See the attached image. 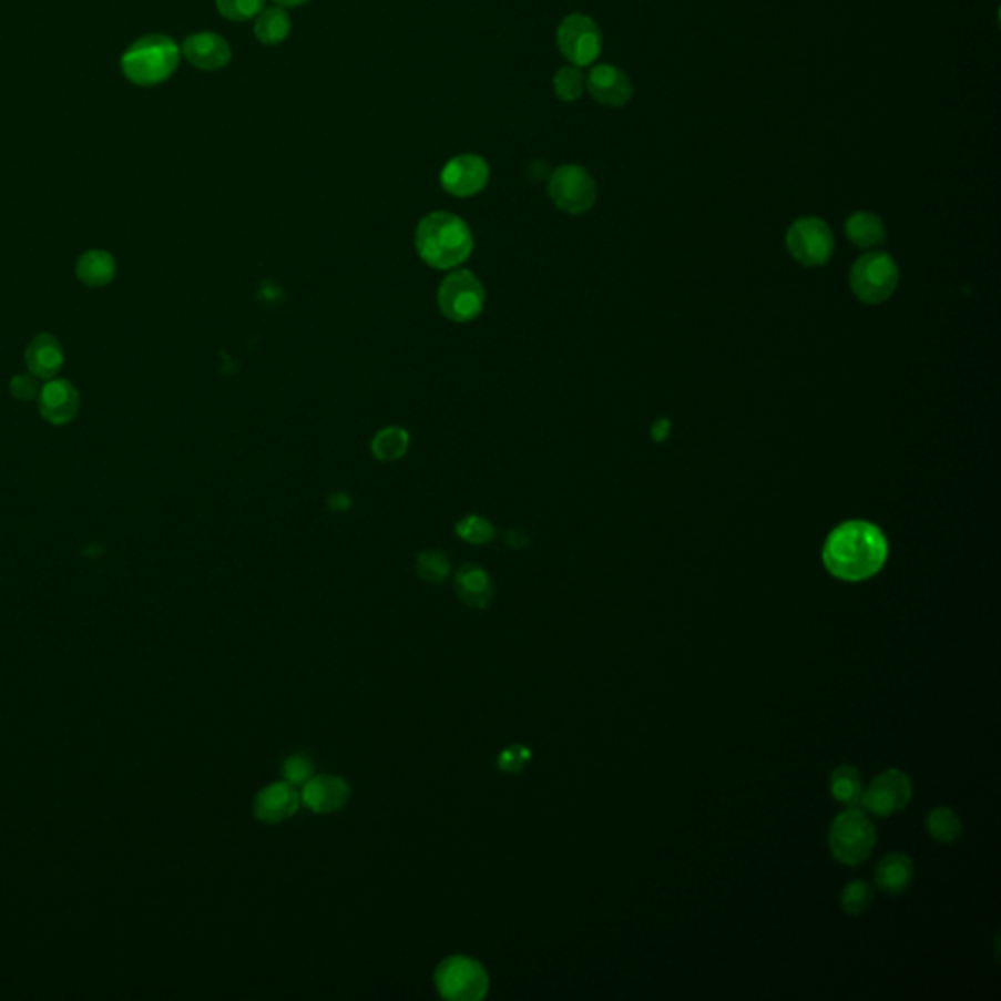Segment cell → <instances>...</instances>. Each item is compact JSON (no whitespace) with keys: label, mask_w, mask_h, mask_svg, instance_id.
<instances>
[{"label":"cell","mask_w":1001,"mask_h":1001,"mask_svg":"<svg viewBox=\"0 0 1001 1001\" xmlns=\"http://www.w3.org/2000/svg\"><path fill=\"white\" fill-rule=\"evenodd\" d=\"M507 544H511L513 548H524L529 544V539H527V534H522L519 530H509L505 534Z\"/></svg>","instance_id":"obj_35"},{"label":"cell","mask_w":1001,"mask_h":1001,"mask_svg":"<svg viewBox=\"0 0 1001 1001\" xmlns=\"http://www.w3.org/2000/svg\"><path fill=\"white\" fill-rule=\"evenodd\" d=\"M548 194L562 212L578 216L595 206L599 188L588 168L580 165H562L550 174Z\"/></svg>","instance_id":"obj_8"},{"label":"cell","mask_w":1001,"mask_h":1001,"mask_svg":"<svg viewBox=\"0 0 1001 1001\" xmlns=\"http://www.w3.org/2000/svg\"><path fill=\"white\" fill-rule=\"evenodd\" d=\"M314 773L315 762L304 752L290 755V757H286V762L282 763L284 780L294 786L306 785L307 780L314 777Z\"/></svg>","instance_id":"obj_30"},{"label":"cell","mask_w":1001,"mask_h":1001,"mask_svg":"<svg viewBox=\"0 0 1001 1001\" xmlns=\"http://www.w3.org/2000/svg\"><path fill=\"white\" fill-rule=\"evenodd\" d=\"M911 798V783L906 773L898 769H888L870 780V785L862 790L861 806L870 814L877 816H892L893 811L902 810Z\"/></svg>","instance_id":"obj_11"},{"label":"cell","mask_w":1001,"mask_h":1001,"mask_svg":"<svg viewBox=\"0 0 1001 1001\" xmlns=\"http://www.w3.org/2000/svg\"><path fill=\"white\" fill-rule=\"evenodd\" d=\"M183 51L165 33H150L133 42L122 55V73L137 86L165 83L176 73Z\"/></svg>","instance_id":"obj_3"},{"label":"cell","mask_w":1001,"mask_h":1001,"mask_svg":"<svg viewBox=\"0 0 1001 1001\" xmlns=\"http://www.w3.org/2000/svg\"><path fill=\"white\" fill-rule=\"evenodd\" d=\"M302 804L296 786L290 783H273L265 786L253 803V814L255 818L265 821V824H280L284 819L296 816Z\"/></svg>","instance_id":"obj_16"},{"label":"cell","mask_w":1001,"mask_h":1001,"mask_svg":"<svg viewBox=\"0 0 1001 1001\" xmlns=\"http://www.w3.org/2000/svg\"><path fill=\"white\" fill-rule=\"evenodd\" d=\"M862 777L852 765H841L831 773V795L847 808H859L862 800Z\"/></svg>","instance_id":"obj_24"},{"label":"cell","mask_w":1001,"mask_h":1001,"mask_svg":"<svg viewBox=\"0 0 1001 1001\" xmlns=\"http://www.w3.org/2000/svg\"><path fill=\"white\" fill-rule=\"evenodd\" d=\"M786 247L804 266L826 265L834 253V235L818 217H803L786 233Z\"/></svg>","instance_id":"obj_10"},{"label":"cell","mask_w":1001,"mask_h":1001,"mask_svg":"<svg viewBox=\"0 0 1001 1001\" xmlns=\"http://www.w3.org/2000/svg\"><path fill=\"white\" fill-rule=\"evenodd\" d=\"M417 573L429 583H442L450 575V560L439 550H425L417 558Z\"/></svg>","instance_id":"obj_28"},{"label":"cell","mask_w":1001,"mask_h":1001,"mask_svg":"<svg viewBox=\"0 0 1001 1001\" xmlns=\"http://www.w3.org/2000/svg\"><path fill=\"white\" fill-rule=\"evenodd\" d=\"M290 17L282 7L263 9L255 18V38L265 45H278L290 35Z\"/></svg>","instance_id":"obj_23"},{"label":"cell","mask_w":1001,"mask_h":1001,"mask_svg":"<svg viewBox=\"0 0 1001 1001\" xmlns=\"http://www.w3.org/2000/svg\"><path fill=\"white\" fill-rule=\"evenodd\" d=\"M181 51L192 67L202 71L224 69L229 65L233 55L229 42L214 32L192 33L184 40Z\"/></svg>","instance_id":"obj_14"},{"label":"cell","mask_w":1001,"mask_h":1001,"mask_svg":"<svg viewBox=\"0 0 1001 1001\" xmlns=\"http://www.w3.org/2000/svg\"><path fill=\"white\" fill-rule=\"evenodd\" d=\"M870 900H872V892H870L869 885L861 882V880H855V882L845 888L844 896H841V906H844V910L847 913L859 916V913L869 908Z\"/></svg>","instance_id":"obj_32"},{"label":"cell","mask_w":1001,"mask_h":1001,"mask_svg":"<svg viewBox=\"0 0 1001 1001\" xmlns=\"http://www.w3.org/2000/svg\"><path fill=\"white\" fill-rule=\"evenodd\" d=\"M913 861L902 852H890L875 870L877 885L888 893H902L913 880Z\"/></svg>","instance_id":"obj_20"},{"label":"cell","mask_w":1001,"mask_h":1001,"mask_svg":"<svg viewBox=\"0 0 1001 1001\" xmlns=\"http://www.w3.org/2000/svg\"><path fill=\"white\" fill-rule=\"evenodd\" d=\"M38 406L45 421L51 425H67L73 421L79 407H81V396L76 391L75 386L69 380H48L43 384L42 391L38 396Z\"/></svg>","instance_id":"obj_17"},{"label":"cell","mask_w":1001,"mask_h":1001,"mask_svg":"<svg viewBox=\"0 0 1001 1001\" xmlns=\"http://www.w3.org/2000/svg\"><path fill=\"white\" fill-rule=\"evenodd\" d=\"M265 4L266 0H216L219 14L233 22L255 20L258 12L265 9Z\"/></svg>","instance_id":"obj_31"},{"label":"cell","mask_w":1001,"mask_h":1001,"mask_svg":"<svg viewBox=\"0 0 1001 1001\" xmlns=\"http://www.w3.org/2000/svg\"><path fill=\"white\" fill-rule=\"evenodd\" d=\"M409 448V432L401 427L381 429L372 440V452L381 462H396Z\"/></svg>","instance_id":"obj_25"},{"label":"cell","mask_w":1001,"mask_h":1001,"mask_svg":"<svg viewBox=\"0 0 1001 1001\" xmlns=\"http://www.w3.org/2000/svg\"><path fill=\"white\" fill-rule=\"evenodd\" d=\"M435 984L445 1000L480 1001L488 993L489 977L478 960L454 954L440 962Z\"/></svg>","instance_id":"obj_5"},{"label":"cell","mask_w":1001,"mask_h":1001,"mask_svg":"<svg viewBox=\"0 0 1001 1001\" xmlns=\"http://www.w3.org/2000/svg\"><path fill=\"white\" fill-rule=\"evenodd\" d=\"M454 588L456 595L463 604H468L472 609H480V611L488 609L496 595V589H493L488 571L473 563H466L458 570Z\"/></svg>","instance_id":"obj_19"},{"label":"cell","mask_w":1001,"mask_h":1001,"mask_svg":"<svg viewBox=\"0 0 1001 1001\" xmlns=\"http://www.w3.org/2000/svg\"><path fill=\"white\" fill-rule=\"evenodd\" d=\"M278 7L282 9H294V7H302V4H306L309 0H274Z\"/></svg>","instance_id":"obj_36"},{"label":"cell","mask_w":1001,"mask_h":1001,"mask_svg":"<svg viewBox=\"0 0 1001 1001\" xmlns=\"http://www.w3.org/2000/svg\"><path fill=\"white\" fill-rule=\"evenodd\" d=\"M42 391L40 378H35L33 374H18L10 380V394L18 401H32L38 399Z\"/></svg>","instance_id":"obj_34"},{"label":"cell","mask_w":1001,"mask_h":1001,"mask_svg":"<svg viewBox=\"0 0 1001 1001\" xmlns=\"http://www.w3.org/2000/svg\"><path fill=\"white\" fill-rule=\"evenodd\" d=\"M483 302H486L483 286L470 270L448 274L440 284V311L454 324H468L476 319L483 309Z\"/></svg>","instance_id":"obj_9"},{"label":"cell","mask_w":1001,"mask_h":1001,"mask_svg":"<svg viewBox=\"0 0 1001 1001\" xmlns=\"http://www.w3.org/2000/svg\"><path fill=\"white\" fill-rule=\"evenodd\" d=\"M888 555L885 534L867 521L839 524L824 547V563L844 581H865L882 570Z\"/></svg>","instance_id":"obj_1"},{"label":"cell","mask_w":1001,"mask_h":1001,"mask_svg":"<svg viewBox=\"0 0 1001 1001\" xmlns=\"http://www.w3.org/2000/svg\"><path fill=\"white\" fill-rule=\"evenodd\" d=\"M877 845V829L865 811L851 808L839 814L829 828V849L837 861L855 867L867 861Z\"/></svg>","instance_id":"obj_4"},{"label":"cell","mask_w":1001,"mask_h":1001,"mask_svg":"<svg viewBox=\"0 0 1001 1001\" xmlns=\"http://www.w3.org/2000/svg\"><path fill=\"white\" fill-rule=\"evenodd\" d=\"M489 183V165L486 159L476 153H463L450 159L442 173V188L456 198H470L480 194Z\"/></svg>","instance_id":"obj_12"},{"label":"cell","mask_w":1001,"mask_h":1001,"mask_svg":"<svg viewBox=\"0 0 1001 1001\" xmlns=\"http://www.w3.org/2000/svg\"><path fill=\"white\" fill-rule=\"evenodd\" d=\"M555 42L563 58L575 67L595 63L603 51L601 28L593 18L581 12H573L563 18L555 32Z\"/></svg>","instance_id":"obj_6"},{"label":"cell","mask_w":1001,"mask_h":1001,"mask_svg":"<svg viewBox=\"0 0 1001 1001\" xmlns=\"http://www.w3.org/2000/svg\"><path fill=\"white\" fill-rule=\"evenodd\" d=\"M63 362H65L63 347L50 333H42V335L33 337L25 348V366L30 374L40 380L55 378Z\"/></svg>","instance_id":"obj_18"},{"label":"cell","mask_w":1001,"mask_h":1001,"mask_svg":"<svg viewBox=\"0 0 1001 1001\" xmlns=\"http://www.w3.org/2000/svg\"><path fill=\"white\" fill-rule=\"evenodd\" d=\"M302 803L315 814H333L345 808L350 798V785L337 775H317L302 788Z\"/></svg>","instance_id":"obj_15"},{"label":"cell","mask_w":1001,"mask_h":1001,"mask_svg":"<svg viewBox=\"0 0 1001 1001\" xmlns=\"http://www.w3.org/2000/svg\"><path fill=\"white\" fill-rule=\"evenodd\" d=\"M114 276H116V261L106 251L92 248V251L83 253L76 261V278L89 288H102L114 280Z\"/></svg>","instance_id":"obj_21"},{"label":"cell","mask_w":1001,"mask_h":1001,"mask_svg":"<svg viewBox=\"0 0 1001 1001\" xmlns=\"http://www.w3.org/2000/svg\"><path fill=\"white\" fill-rule=\"evenodd\" d=\"M847 237L855 247L875 248L885 245L886 227L877 214L870 212H857L845 224Z\"/></svg>","instance_id":"obj_22"},{"label":"cell","mask_w":1001,"mask_h":1001,"mask_svg":"<svg viewBox=\"0 0 1001 1001\" xmlns=\"http://www.w3.org/2000/svg\"><path fill=\"white\" fill-rule=\"evenodd\" d=\"M588 91L599 104L609 109H622L634 96V84L621 67L601 63L589 73Z\"/></svg>","instance_id":"obj_13"},{"label":"cell","mask_w":1001,"mask_h":1001,"mask_svg":"<svg viewBox=\"0 0 1001 1001\" xmlns=\"http://www.w3.org/2000/svg\"><path fill=\"white\" fill-rule=\"evenodd\" d=\"M588 89V79L581 73V67L565 65L555 73L554 92L563 102H575Z\"/></svg>","instance_id":"obj_27"},{"label":"cell","mask_w":1001,"mask_h":1001,"mask_svg":"<svg viewBox=\"0 0 1001 1001\" xmlns=\"http://www.w3.org/2000/svg\"><path fill=\"white\" fill-rule=\"evenodd\" d=\"M415 247L419 257L432 268H456L472 255V232L462 217L448 212H432L422 217L417 227Z\"/></svg>","instance_id":"obj_2"},{"label":"cell","mask_w":1001,"mask_h":1001,"mask_svg":"<svg viewBox=\"0 0 1001 1001\" xmlns=\"http://www.w3.org/2000/svg\"><path fill=\"white\" fill-rule=\"evenodd\" d=\"M530 754L529 747H524V745H511V747H507L499 755V759H497V767L499 770H503V773H509V775H513V773H521L527 765H529Z\"/></svg>","instance_id":"obj_33"},{"label":"cell","mask_w":1001,"mask_h":1001,"mask_svg":"<svg viewBox=\"0 0 1001 1001\" xmlns=\"http://www.w3.org/2000/svg\"><path fill=\"white\" fill-rule=\"evenodd\" d=\"M929 834L941 844H954L962 834V824L951 808H936L927 816Z\"/></svg>","instance_id":"obj_26"},{"label":"cell","mask_w":1001,"mask_h":1001,"mask_svg":"<svg viewBox=\"0 0 1001 1001\" xmlns=\"http://www.w3.org/2000/svg\"><path fill=\"white\" fill-rule=\"evenodd\" d=\"M456 532L460 539L470 542V544H488L496 539V529L493 524L483 519L480 514H470L456 524Z\"/></svg>","instance_id":"obj_29"},{"label":"cell","mask_w":1001,"mask_h":1001,"mask_svg":"<svg viewBox=\"0 0 1001 1001\" xmlns=\"http://www.w3.org/2000/svg\"><path fill=\"white\" fill-rule=\"evenodd\" d=\"M898 266L886 253H870L859 258L851 268V288L865 304H882L898 286Z\"/></svg>","instance_id":"obj_7"}]
</instances>
